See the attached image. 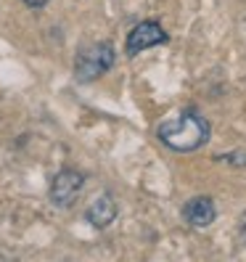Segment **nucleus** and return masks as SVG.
<instances>
[{
    "label": "nucleus",
    "instance_id": "nucleus-1",
    "mask_svg": "<svg viewBox=\"0 0 246 262\" xmlns=\"http://www.w3.org/2000/svg\"><path fill=\"white\" fill-rule=\"evenodd\" d=\"M156 135L172 151H196L209 141V122L198 112L188 109V112L177 114L175 119L162 122Z\"/></svg>",
    "mask_w": 246,
    "mask_h": 262
},
{
    "label": "nucleus",
    "instance_id": "nucleus-2",
    "mask_svg": "<svg viewBox=\"0 0 246 262\" xmlns=\"http://www.w3.org/2000/svg\"><path fill=\"white\" fill-rule=\"evenodd\" d=\"M114 67V45L111 42H93L80 51L74 61V77L80 82H90L96 77L106 74Z\"/></svg>",
    "mask_w": 246,
    "mask_h": 262
},
{
    "label": "nucleus",
    "instance_id": "nucleus-3",
    "mask_svg": "<svg viewBox=\"0 0 246 262\" xmlns=\"http://www.w3.org/2000/svg\"><path fill=\"white\" fill-rule=\"evenodd\" d=\"M167 40H170V37H167V32L162 29V24H156V21H141L138 27H132V32L127 35L125 51H127V56H138V53L153 48V45H162Z\"/></svg>",
    "mask_w": 246,
    "mask_h": 262
},
{
    "label": "nucleus",
    "instance_id": "nucleus-4",
    "mask_svg": "<svg viewBox=\"0 0 246 262\" xmlns=\"http://www.w3.org/2000/svg\"><path fill=\"white\" fill-rule=\"evenodd\" d=\"M85 178L77 169H61L51 183V202L56 207H72L74 199L80 196Z\"/></svg>",
    "mask_w": 246,
    "mask_h": 262
},
{
    "label": "nucleus",
    "instance_id": "nucleus-5",
    "mask_svg": "<svg viewBox=\"0 0 246 262\" xmlns=\"http://www.w3.org/2000/svg\"><path fill=\"white\" fill-rule=\"evenodd\" d=\"M214 204H212V199L209 196H193L191 202L183 207V217H186L188 225L193 228H207L214 223Z\"/></svg>",
    "mask_w": 246,
    "mask_h": 262
},
{
    "label": "nucleus",
    "instance_id": "nucleus-6",
    "mask_svg": "<svg viewBox=\"0 0 246 262\" xmlns=\"http://www.w3.org/2000/svg\"><path fill=\"white\" fill-rule=\"evenodd\" d=\"M85 217L93 228H106L111 225L117 217V202L111 193H101L98 199H93V204L85 209Z\"/></svg>",
    "mask_w": 246,
    "mask_h": 262
},
{
    "label": "nucleus",
    "instance_id": "nucleus-7",
    "mask_svg": "<svg viewBox=\"0 0 246 262\" xmlns=\"http://www.w3.org/2000/svg\"><path fill=\"white\" fill-rule=\"evenodd\" d=\"M238 230H241V236L246 238V212L241 214V220H238Z\"/></svg>",
    "mask_w": 246,
    "mask_h": 262
},
{
    "label": "nucleus",
    "instance_id": "nucleus-8",
    "mask_svg": "<svg viewBox=\"0 0 246 262\" xmlns=\"http://www.w3.org/2000/svg\"><path fill=\"white\" fill-rule=\"evenodd\" d=\"M27 6H32V8H42L45 3H48V0H24Z\"/></svg>",
    "mask_w": 246,
    "mask_h": 262
}]
</instances>
